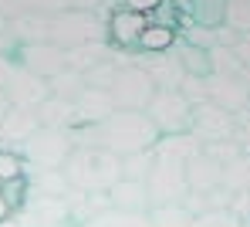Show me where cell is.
<instances>
[{
  "mask_svg": "<svg viewBox=\"0 0 250 227\" xmlns=\"http://www.w3.org/2000/svg\"><path fill=\"white\" fill-rule=\"evenodd\" d=\"M61 173H64V180L75 193H105L122 180V159L115 153L102 149V146L71 149Z\"/></svg>",
  "mask_w": 250,
  "mask_h": 227,
  "instance_id": "obj_1",
  "label": "cell"
},
{
  "mask_svg": "<svg viewBox=\"0 0 250 227\" xmlns=\"http://www.w3.org/2000/svg\"><path fill=\"white\" fill-rule=\"evenodd\" d=\"M156 142H159V129L149 122L146 112L115 109L105 122H98V146L115 153L119 159L132 156V153H142V149H152Z\"/></svg>",
  "mask_w": 250,
  "mask_h": 227,
  "instance_id": "obj_2",
  "label": "cell"
},
{
  "mask_svg": "<svg viewBox=\"0 0 250 227\" xmlns=\"http://www.w3.org/2000/svg\"><path fill=\"white\" fill-rule=\"evenodd\" d=\"M47 41L64 51L91 41H108V17H102L98 10H61L51 17Z\"/></svg>",
  "mask_w": 250,
  "mask_h": 227,
  "instance_id": "obj_3",
  "label": "cell"
},
{
  "mask_svg": "<svg viewBox=\"0 0 250 227\" xmlns=\"http://www.w3.org/2000/svg\"><path fill=\"white\" fill-rule=\"evenodd\" d=\"M108 95H112L115 109H125V112H146L149 102H152V95H156V85H152L149 71H146L139 61H132V65H122V68H119V75H115Z\"/></svg>",
  "mask_w": 250,
  "mask_h": 227,
  "instance_id": "obj_4",
  "label": "cell"
},
{
  "mask_svg": "<svg viewBox=\"0 0 250 227\" xmlns=\"http://www.w3.org/2000/svg\"><path fill=\"white\" fill-rule=\"evenodd\" d=\"M71 136L58 133V129H38L34 136L21 146V156L27 163V170H61L71 156Z\"/></svg>",
  "mask_w": 250,
  "mask_h": 227,
  "instance_id": "obj_5",
  "label": "cell"
},
{
  "mask_svg": "<svg viewBox=\"0 0 250 227\" xmlns=\"http://www.w3.org/2000/svg\"><path fill=\"white\" fill-rule=\"evenodd\" d=\"M149 122L159 129V139L163 136H183L189 133L193 126V105L179 95V91H166V89H156L149 109H146Z\"/></svg>",
  "mask_w": 250,
  "mask_h": 227,
  "instance_id": "obj_6",
  "label": "cell"
},
{
  "mask_svg": "<svg viewBox=\"0 0 250 227\" xmlns=\"http://www.w3.org/2000/svg\"><path fill=\"white\" fill-rule=\"evenodd\" d=\"M3 95H7L10 105L38 109L44 98H51V85H47V78L27 71V68H21V65L14 61V68H10V75H7V82H3Z\"/></svg>",
  "mask_w": 250,
  "mask_h": 227,
  "instance_id": "obj_7",
  "label": "cell"
},
{
  "mask_svg": "<svg viewBox=\"0 0 250 227\" xmlns=\"http://www.w3.org/2000/svg\"><path fill=\"white\" fill-rule=\"evenodd\" d=\"M17 65L51 82L54 75H61V71L68 68V54H64V47L51 45V41H41V45H21L17 47Z\"/></svg>",
  "mask_w": 250,
  "mask_h": 227,
  "instance_id": "obj_8",
  "label": "cell"
},
{
  "mask_svg": "<svg viewBox=\"0 0 250 227\" xmlns=\"http://www.w3.org/2000/svg\"><path fill=\"white\" fill-rule=\"evenodd\" d=\"M135 61H139V65L149 71V78H152V85H156V89L179 91L183 78H186L183 61H179V54H176V51H163V54H142V58H135Z\"/></svg>",
  "mask_w": 250,
  "mask_h": 227,
  "instance_id": "obj_9",
  "label": "cell"
},
{
  "mask_svg": "<svg viewBox=\"0 0 250 227\" xmlns=\"http://www.w3.org/2000/svg\"><path fill=\"white\" fill-rule=\"evenodd\" d=\"M41 129V119H38V109H24V105H10L3 122H0V142L10 146H24L27 139Z\"/></svg>",
  "mask_w": 250,
  "mask_h": 227,
  "instance_id": "obj_10",
  "label": "cell"
},
{
  "mask_svg": "<svg viewBox=\"0 0 250 227\" xmlns=\"http://www.w3.org/2000/svg\"><path fill=\"white\" fill-rule=\"evenodd\" d=\"M146 24H149L146 14H132V10L119 7V10L108 17V45H115L119 51H132V47H139V38H142Z\"/></svg>",
  "mask_w": 250,
  "mask_h": 227,
  "instance_id": "obj_11",
  "label": "cell"
},
{
  "mask_svg": "<svg viewBox=\"0 0 250 227\" xmlns=\"http://www.w3.org/2000/svg\"><path fill=\"white\" fill-rule=\"evenodd\" d=\"M108 200L115 210H128V214H149L152 200H149V186L142 180H119L108 190Z\"/></svg>",
  "mask_w": 250,
  "mask_h": 227,
  "instance_id": "obj_12",
  "label": "cell"
},
{
  "mask_svg": "<svg viewBox=\"0 0 250 227\" xmlns=\"http://www.w3.org/2000/svg\"><path fill=\"white\" fill-rule=\"evenodd\" d=\"M38 119H41V129H58V133H71L78 122V109L75 102H64V98H44L38 105Z\"/></svg>",
  "mask_w": 250,
  "mask_h": 227,
  "instance_id": "obj_13",
  "label": "cell"
},
{
  "mask_svg": "<svg viewBox=\"0 0 250 227\" xmlns=\"http://www.w3.org/2000/svg\"><path fill=\"white\" fill-rule=\"evenodd\" d=\"M7 34L21 45H41L51 34V17L47 14H21L14 21H7Z\"/></svg>",
  "mask_w": 250,
  "mask_h": 227,
  "instance_id": "obj_14",
  "label": "cell"
},
{
  "mask_svg": "<svg viewBox=\"0 0 250 227\" xmlns=\"http://www.w3.org/2000/svg\"><path fill=\"white\" fill-rule=\"evenodd\" d=\"M75 109H78V122H105L115 112V102L105 89H88L84 85L82 95L75 98Z\"/></svg>",
  "mask_w": 250,
  "mask_h": 227,
  "instance_id": "obj_15",
  "label": "cell"
},
{
  "mask_svg": "<svg viewBox=\"0 0 250 227\" xmlns=\"http://www.w3.org/2000/svg\"><path fill=\"white\" fill-rule=\"evenodd\" d=\"M64 54H68V68L84 75V71H91V68H98L102 61L112 58V45H108V41H91V45L71 47V51H64Z\"/></svg>",
  "mask_w": 250,
  "mask_h": 227,
  "instance_id": "obj_16",
  "label": "cell"
},
{
  "mask_svg": "<svg viewBox=\"0 0 250 227\" xmlns=\"http://www.w3.org/2000/svg\"><path fill=\"white\" fill-rule=\"evenodd\" d=\"M189 133L203 136V139H216L227 133V119L213 105H193V126H189Z\"/></svg>",
  "mask_w": 250,
  "mask_h": 227,
  "instance_id": "obj_17",
  "label": "cell"
},
{
  "mask_svg": "<svg viewBox=\"0 0 250 227\" xmlns=\"http://www.w3.org/2000/svg\"><path fill=\"white\" fill-rule=\"evenodd\" d=\"M179 41L176 27H163V24H146L142 38H139V51L142 54H163V51H172Z\"/></svg>",
  "mask_w": 250,
  "mask_h": 227,
  "instance_id": "obj_18",
  "label": "cell"
},
{
  "mask_svg": "<svg viewBox=\"0 0 250 227\" xmlns=\"http://www.w3.org/2000/svg\"><path fill=\"white\" fill-rule=\"evenodd\" d=\"M146 217L152 227H193V214L186 204H156Z\"/></svg>",
  "mask_w": 250,
  "mask_h": 227,
  "instance_id": "obj_19",
  "label": "cell"
},
{
  "mask_svg": "<svg viewBox=\"0 0 250 227\" xmlns=\"http://www.w3.org/2000/svg\"><path fill=\"white\" fill-rule=\"evenodd\" d=\"M27 183H31V193H44V197H68L71 193L61 170H31Z\"/></svg>",
  "mask_w": 250,
  "mask_h": 227,
  "instance_id": "obj_20",
  "label": "cell"
},
{
  "mask_svg": "<svg viewBox=\"0 0 250 227\" xmlns=\"http://www.w3.org/2000/svg\"><path fill=\"white\" fill-rule=\"evenodd\" d=\"M176 54H179V61H183V71L186 75H193V78H209V54L203 51V47L189 45V41H176V47H172Z\"/></svg>",
  "mask_w": 250,
  "mask_h": 227,
  "instance_id": "obj_21",
  "label": "cell"
},
{
  "mask_svg": "<svg viewBox=\"0 0 250 227\" xmlns=\"http://www.w3.org/2000/svg\"><path fill=\"white\" fill-rule=\"evenodd\" d=\"M216 180H220V166H213L209 156H193L186 163V183H189V190H209Z\"/></svg>",
  "mask_w": 250,
  "mask_h": 227,
  "instance_id": "obj_22",
  "label": "cell"
},
{
  "mask_svg": "<svg viewBox=\"0 0 250 227\" xmlns=\"http://www.w3.org/2000/svg\"><path fill=\"white\" fill-rule=\"evenodd\" d=\"M82 227H152L146 214H128V210H102L95 217H88Z\"/></svg>",
  "mask_w": 250,
  "mask_h": 227,
  "instance_id": "obj_23",
  "label": "cell"
},
{
  "mask_svg": "<svg viewBox=\"0 0 250 227\" xmlns=\"http://www.w3.org/2000/svg\"><path fill=\"white\" fill-rule=\"evenodd\" d=\"M47 85H51V95H54V98L75 102V98L82 95V89H84V75H82V71H71V68H64V71H61V75H54Z\"/></svg>",
  "mask_w": 250,
  "mask_h": 227,
  "instance_id": "obj_24",
  "label": "cell"
},
{
  "mask_svg": "<svg viewBox=\"0 0 250 227\" xmlns=\"http://www.w3.org/2000/svg\"><path fill=\"white\" fill-rule=\"evenodd\" d=\"M152 166H156V149H142V153H132V156H125L122 159V177L125 180H149V173H152Z\"/></svg>",
  "mask_w": 250,
  "mask_h": 227,
  "instance_id": "obj_25",
  "label": "cell"
},
{
  "mask_svg": "<svg viewBox=\"0 0 250 227\" xmlns=\"http://www.w3.org/2000/svg\"><path fill=\"white\" fill-rule=\"evenodd\" d=\"M24 170H27L24 156H21L17 149H7V146H0V183L21 180V177H24Z\"/></svg>",
  "mask_w": 250,
  "mask_h": 227,
  "instance_id": "obj_26",
  "label": "cell"
},
{
  "mask_svg": "<svg viewBox=\"0 0 250 227\" xmlns=\"http://www.w3.org/2000/svg\"><path fill=\"white\" fill-rule=\"evenodd\" d=\"M115 75H119V65H115V58H108V61H102L98 68H91V71H84V85L88 89H112V82H115Z\"/></svg>",
  "mask_w": 250,
  "mask_h": 227,
  "instance_id": "obj_27",
  "label": "cell"
},
{
  "mask_svg": "<svg viewBox=\"0 0 250 227\" xmlns=\"http://www.w3.org/2000/svg\"><path fill=\"white\" fill-rule=\"evenodd\" d=\"M0 193H3V200H7L14 210H21V207L31 200V183H27V177L10 180V183H0Z\"/></svg>",
  "mask_w": 250,
  "mask_h": 227,
  "instance_id": "obj_28",
  "label": "cell"
},
{
  "mask_svg": "<svg viewBox=\"0 0 250 227\" xmlns=\"http://www.w3.org/2000/svg\"><path fill=\"white\" fill-rule=\"evenodd\" d=\"M27 10H31V14H47V17H54V14H61V10H71V0H27Z\"/></svg>",
  "mask_w": 250,
  "mask_h": 227,
  "instance_id": "obj_29",
  "label": "cell"
},
{
  "mask_svg": "<svg viewBox=\"0 0 250 227\" xmlns=\"http://www.w3.org/2000/svg\"><path fill=\"white\" fill-rule=\"evenodd\" d=\"M193 227H237L233 217H227V214H200V217H193Z\"/></svg>",
  "mask_w": 250,
  "mask_h": 227,
  "instance_id": "obj_30",
  "label": "cell"
},
{
  "mask_svg": "<svg viewBox=\"0 0 250 227\" xmlns=\"http://www.w3.org/2000/svg\"><path fill=\"white\" fill-rule=\"evenodd\" d=\"M122 7L125 10H132V14H156L159 7H163V0H122Z\"/></svg>",
  "mask_w": 250,
  "mask_h": 227,
  "instance_id": "obj_31",
  "label": "cell"
},
{
  "mask_svg": "<svg viewBox=\"0 0 250 227\" xmlns=\"http://www.w3.org/2000/svg\"><path fill=\"white\" fill-rule=\"evenodd\" d=\"M10 68H14V58H3V54H0V89H3V82H7V75H10Z\"/></svg>",
  "mask_w": 250,
  "mask_h": 227,
  "instance_id": "obj_32",
  "label": "cell"
},
{
  "mask_svg": "<svg viewBox=\"0 0 250 227\" xmlns=\"http://www.w3.org/2000/svg\"><path fill=\"white\" fill-rule=\"evenodd\" d=\"M10 214H14V207H10V204L3 200V193H0V224H3V221H10Z\"/></svg>",
  "mask_w": 250,
  "mask_h": 227,
  "instance_id": "obj_33",
  "label": "cell"
},
{
  "mask_svg": "<svg viewBox=\"0 0 250 227\" xmlns=\"http://www.w3.org/2000/svg\"><path fill=\"white\" fill-rule=\"evenodd\" d=\"M7 109H10V102H7V95L0 89V122H3V115H7Z\"/></svg>",
  "mask_w": 250,
  "mask_h": 227,
  "instance_id": "obj_34",
  "label": "cell"
}]
</instances>
